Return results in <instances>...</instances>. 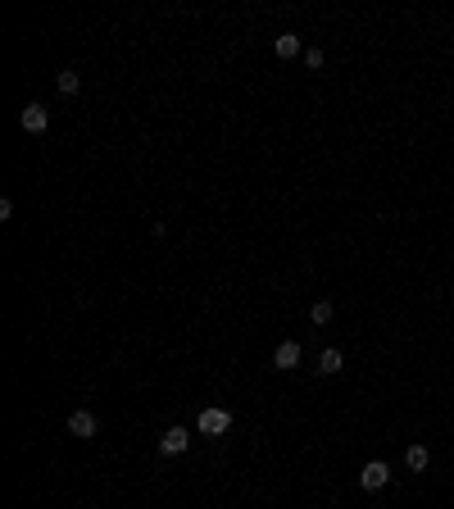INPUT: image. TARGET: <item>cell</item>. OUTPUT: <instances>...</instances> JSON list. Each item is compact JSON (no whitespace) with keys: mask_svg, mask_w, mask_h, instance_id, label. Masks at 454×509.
<instances>
[{"mask_svg":"<svg viewBox=\"0 0 454 509\" xmlns=\"http://www.w3.org/2000/svg\"><path fill=\"white\" fill-rule=\"evenodd\" d=\"M196 428L204 432V437H223V432L232 428V414H227V409H219V405H209V409H200Z\"/></svg>","mask_w":454,"mask_h":509,"instance_id":"1","label":"cell"},{"mask_svg":"<svg viewBox=\"0 0 454 509\" xmlns=\"http://www.w3.org/2000/svg\"><path fill=\"white\" fill-rule=\"evenodd\" d=\"M391 482V464H382V459H368L359 469V486L363 491H382V486Z\"/></svg>","mask_w":454,"mask_h":509,"instance_id":"2","label":"cell"},{"mask_svg":"<svg viewBox=\"0 0 454 509\" xmlns=\"http://www.w3.org/2000/svg\"><path fill=\"white\" fill-rule=\"evenodd\" d=\"M191 446V432L187 428H168L164 437H159V454H182Z\"/></svg>","mask_w":454,"mask_h":509,"instance_id":"3","label":"cell"},{"mask_svg":"<svg viewBox=\"0 0 454 509\" xmlns=\"http://www.w3.org/2000/svg\"><path fill=\"white\" fill-rule=\"evenodd\" d=\"M18 123H23V132H46V127H50L46 105H28V110L18 114Z\"/></svg>","mask_w":454,"mask_h":509,"instance_id":"4","label":"cell"},{"mask_svg":"<svg viewBox=\"0 0 454 509\" xmlns=\"http://www.w3.org/2000/svg\"><path fill=\"white\" fill-rule=\"evenodd\" d=\"M69 432H73V437H95V414H91V409H73V414H69Z\"/></svg>","mask_w":454,"mask_h":509,"instance_id":"5","label":"cell"},{"mask_svg":"<svg viewBox=\"0 0 454 509\" xmlns=\"http://www.w3.org/2000/svg\"><path fill=\"white\" fill-rule=\"evenodd\" d=\"M300 355H305V350H300V341H282V345L273 350V364L286 373V368H296V364H300Z\"/></svg>","mask_w":454,"mask_h":509,"instance_id":"6","label":"cell"},{"mask_svg":"<svg viewBox=\"0 0 454 509\" xmlns=\"http://www.w3.org/2000/svg\"><path fill=\"white\" fill-rule=\"evenodd\" d=\"M273 50H277V59H296V55H305V46H300L296 32H282V37L273 41Z\"/></svg>","mask_w":454,"mask_h":509,"instance_id":"7","label":"cell"},{"mask_svg":"<svg viewBox=\"0 0 454 509\" xmlns=\"http://www.w3.org/2000/svg\"><path fill=\"white\" fill-rule=\"evenodd\" d=\"M332 314H337V305H332V300H313V305H309V319H313V328H322V323H332Z\"/></svg>","mask_w":454,"mask_h":509,"instance_id":"8","label":"cell"},{"mask_svg":"<svg viewBox=\"0 0 454 509\" xmlns=\"http://www.w3.org/2000/svg\"><path fill=\"white\" fill-rule=\"evenodd\" d=\"M341 368H345L341 350H322V355H318V373H327V377H332V373H341Z\"/></svg>","mask_w":454,"mask_h":509,"instance_id":"9","label":"cell"},{"mask_svg":"<svg viewBox=\"0 0 454 509\" xmlns=\"http://www.w3.org/2000/svg\"><path fill=\"white\" fill-rule=\"evenodd\" d=\"M55 86H59V96H78V86H82V78L73 69H64L59 78H55Z\"/></svg>","mask_w":454,"mask_h":509,"instance_id":"10","label":"cell"},{"mask_svg":"<svg viewBox=\"0 0 454 509\" xmlns=\"http://www.w3.org/2000/svg\"><path fill=\"white\" fill-rule=\"evenodd\" d=\"M404 464H409L414 473H423V469H427V446H409V450H404Z\"/></svg>","mask_w":454,"mask_h":509,"instance_id":"11","label":"cell"},{"mask_svg":"<svg viewBox=\"0 0 454 509\" xmlns=\"http://www.w3.org/2000/svg\"><path fill=\"white\" fill-rule=\"evenodd\" d=\"M305 64H309V69H322V50H318V46L305 50Z\"/></svg>","mask_w":454,"mask_h":509,"instance_id":"12","label":"cell"}]
</instances>
